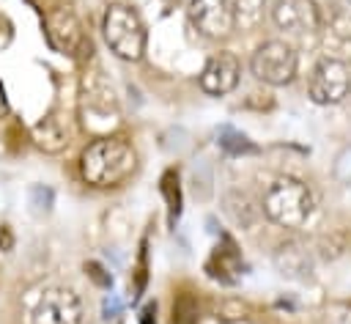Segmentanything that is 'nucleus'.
<instances>
[{"label":"nucleus","instance_id":"9","mask_svg":"<svg viewBox=\"0 0 351 324\" xmlns=\"http://www.w3.org/2000/svg\"><path fill=\"white\" fill-rule=\"evenodd\" d=\"M271 19L285 33H315L321 27V8L315 0H277L271 5Z\"/></svg>","mask_w":351,"mask_h":324},{"label":"nucleus","instance_id":"12","mask_svg":"<svg viewBox=\"0 0 351 324\" xmlns=\"http://www.w3.org/2000/svg\"><path fill=\"white\" fill-rule=\"evenodd\" d=\"M30 135H33V143H36L41 151H47V154H58V151H63L66 143H69V132H66V126H63V121H60L58 115L41 118V121L33 126Z\"/></svg>","mask_w":351,"mask_h":324},{"label":"nucleus","instance_id":"8","mask_svg":"<svg viewBox=\"0 0 351 324\" xmlns=\"http://www.w3.org/2000/svg\"><path fill=\"white\" fill-rule=\"evenodd\" d=\"M186 16L192 27L211 38H228L236 30V3L233 0H192L186 8Z\"/></svg>","mask_w":351,"mask_h":324},{"label":"nucleus","instance_id":"6","mask_svg":"<svg viewBox=\"0 0 351 324\" xmlns=\"http://www.w3.org/2000/svg\"><path fill=\"white\" fill-rule=\"evenodd\" d=\"M351 93V63L343 58H321L310 74L307 96L315 104H337Z\"/></svg>","mask_w":351,"mask_h":324},{"label":"nucleus","instance_id":"17","mask_svg":"<svg viewBox=\"0 0 351 324\" xmlns=\"http://www.w3.org/2000/svg\"><path fill=\"white\" fill-rule=\"evenodd\" d=\"M236 3V27H252L263 14V0H233Z\"/></svg>","mask_w":351,"mask_h":324},{"label":"nucleus","instance_id":"19","mask_svg":"<svg viewBox=\"0 0 351 324\" xmlns=\"http://www.w3.org/2000/svg\"><path fill=\"white\" fill-rule=\"evenodd\" d=\"M145 239H143V244H140V258H137V283H134V291H132V297L137 299L140 294H143V288H145V283H148V253H145Z\"/></svg>","mask_w":351,"mask_h":324},{"label":"nucleus","instance_id":"3","mask_svg":"<svg viewBox=\"0 0 351 324\" xmlns=\"http://www.w3.org/2000/svg\"><path fill=\"white\" fill-rule=\"evenodd\" d=\"M101 36L110 47V52L121 60H140L148 47V30L140 19V14L132 5L112 3L104 11L101 19Z\"/></svg>","mask_w":351,"mask_h":324},{"label":"nucleus","instance_id":"14","mask_svg":"<svg viewBox=\"0 0 351 324\" xmlns=\"http://www.w3.org/2000/svg\"><path fill=\"white\" fill-rule=\"evenodd\" d=\"M162 195H165V200H167V220H170V225H176V220H178V214H181V189H178V173L176 170H165V176H162Z\"/></svg>","mask_w":351,"mask_h":324},{"label":"nucleus","instance_id":"15","mask_svg":"<svg viewBox=\"0 0 351 324\" xmlns=\"http://www.w3.org/2000/svg\"><path fill=\"white\" fill-rule=\"evenodd\" d=\"M219 148L228 151V154H233V157H239V154H255L258 151L255 143L247 135H241V132H236L230 126H222L219 129Z\"/></svg>","mask_w":351,"mask_h":324},{"label":"nucleus","instance_id":"18","mask_svg":"<svg viewBox=\"0 0 351 324\" xmlns=\"http://www.w3.org/2000/svg\"><path fill=\"white\" fill-rule=\"evenodd\" d=\"M332 173L340 184H351V146H343L335 157V165H332Z\"/></svg>","mask_w":351,"mask_h":324},{"label":"nucleus","instance_id":"4","mask_svg":"<svg viewBox=\"0 0 351 324\" xmlns=\"http://www.w3.org/2000/svg\"><path fill=\"white\" fill-rule=\"evenodd\" d=\"M47 41L55 52L69 58H90V38L71 8H52L44 19Z\"/></svg>","mask_w":351,"mask_h":324},{"label":"nucleus","instance_id":"23","mask_svg":"<svg viewBox=\"0 0 351 324\" xmlns=\"http://www.w3.org/2000/svg\"><path fill=\"white\" fill-rule=\"evenodd\" d=\"M8 113V96H5V88H3V82H0V118Z\"/></svg>","mask_w":351,"mask_h":324},{"label":"nucleus","instance_id":"13","mask_svg":"<svg viewBox=\"0 0 351 324\" xmlns=\"http://www.w3.org/2000/svg\"><path fill=\"white\" fill-rule=\"evenodd\" d=\"M225 214H228L236 225L247 228V225H252L255 209L250 206V198H247V195H241V192H230V195H225Z\"/></svg>","mask_w":351,"mask_h":324},{"label":"nucleus","instance_id":"20","mask_svg":"<svg viewBox=\"0 0 351 324\" xmlns=\"http://www.w3.org/2000/svg\"><path fill=\"white\" fill-rule=\"evenodd\" d=\"M85 275H88L99 288H112V275H110L99 261H85Z\"/></svg>","mask_w":351,"mask_h":324},{"label":"nucleus","instance_id":"1","mask_svg":"<svg viewBox=\"0 0 351 324\" xmlns=\"http://www.w3.org/2000/svg\"><path fill=\"white\" fill-rule=\"evenodd\" d=\"M137 170V151L129 140L118 135H104L96 137L93 143L85 146L80 157V173L90 187L110 189L121 187L132 173Z\"/></svg>","mask_w":351,"mask_h":324},{"label":"nucleus","instance_id":"10","mask_svg":"<svg viewBox=\"0 0 351 324\" xmlns=\"http://www.w3.org/2000/svg\"><path fill=\"white\" fill-rule=\"evenodd\" d=\"M239 74H241V63L233 52L228 49L214 52L200 71V88L208 96H225L239 85Z\"/></svg>","mask_w":351,"mask_h":324},{"label":"nucleus","instance_id":"11","mask_svg":"<svg viewBox=\"0 0 351 324\" xmlns=\"http://www.w3.org/2000/svg\"><path fill=\"white\" fill-rule=\"evenodd\" d=\"M271 261H274V269L288 280H307L310 272H313V258H310L307 247L302 242H296V239L282 242L274 250Z\"/></svg>","mask_w":351,"mask_h":324},{"label":"nucleus","instance_id":"7","mask_svg":"<svg viewBox=\"0 0 351 324\" xmlns=\"http://www.w3.org/2000/svg\"><path fill=\"white\" fill-rule=\"evenodd\" d=\"M85 308L82 299L66 286H49L33 305L30 324H82Z\"/></svg>","mask_w":351,"mask_h":324},{"label":"nucleus","instance_id":"2","mask_svg":"<svg viewBox=\"0 0 351 324\" xmlns=\"http://www.w3.org/2000/svg\"><path fill=\"white\" fill-rule=\"evenodd\" d=\"M313 206H315V200H313L310 187L293 176L277 178L266 189L263 203H261L263 214L280 228H302L310 220Z\"/></svg>","mask_w":351,"mask_h":324},{"label":"nucleus","instance_id":"22","mask_svg":"<svg viewBox=\"0 0 351 324\" xmlns=\"http://www.w3.org/2000/svg\"><path fill=\"white\" fill-rule=\"evenodd\" d=\"M140 324H156V302H148L140 310Z\"/></svg>","mask_w":351,"mask_h":324},{"label":"nucleus","instance_id":"16","mask_svg":"<svg viewBox=\"0 0 351 324\" xmlns=\"http://www.w3.org/2000/svg\"><path fill=\"white\" fill-rule=\"evenodd\" d=\"M173 324H197V302L192 294H178L173 302Z\"/></svg>","mask_w":351,"mask_h":324},{"label":"nucleus","instance_id":"5","mask_svg":"<svg viewBox=\"0 0 351 324\" xmlns=\"http://www.w3.org/2000/svg\"><path fill=\"white\" fill-rule=\"evenodd\" d=\"M296 66L299 60H296L293 47L280 38L263 41L250 58L252 74L266 85H288L296 77Z\"/></svg>","mask_w":351,"mask_h":324},{"label":"nucleus","instance_id":"21","mask_svg":"<svg viewBox=\"0 0 351 324\" xmlns=\"http://www.w3.org/2000/svg\"><path fill=\"white\" fill-rule=\"evenodd\" d=\"M30 206H36V211H49L52 209V189L49 187H33L30 189Z\"/></svg>","mask_w":351,"mask_h":324}]
</instances>
